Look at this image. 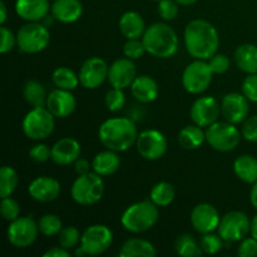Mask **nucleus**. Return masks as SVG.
<instances>
[{
  "label": "nucleus",
  "mask_w": 257,
  "mask_h": 257,
  "mask_svg": "<svg viewBox=\"0 0 257 257\" xmlns=\"http://www.w3.org/2000/svg\"><path fill=\"white\" fill-rule=\"evenodd\" d=\"M185 45L193 58L208 60L217 53L220 45L217 29L207 20H192L185 29Z\"/></svg>",
  "instance_id": "obj_1"
},
{
  "label": "nucleus",
  "mask_w": 257,
  "mask_h": 257,
  "mask_svg": "<svg viewBox=\"0 0 257 257\" xmlns=\"http://www.w3.org/2000/svg\"><path fill=\"white\" fill-rule=\"evenodd\" d=\"M98 137L107 150L124 152L137 142L138 132L130 118H110L102 123Z\"/></svg>",
  "instance_id": "obj_2"
},
{
  "label": "nucleus",
  "mask_w": 257,
  "mask_h": 257,
  "mask_svg": "<svg viewBox=\"0 0 257 257\" xmlns=\"http://www.w3.org/2000/svg\"><path fill=\"white\" fill-rule=\"evenodd\" d=\"M146 50L156 58H171L178 50V37L175 30L165 23H155L146 29L142 37Z\"/></svg>",
  "instance_id": "obj_3"
},
{
  "label": "nucleus",
  "mask_w": 257,
  "mask_h": 257,
  "mask_svg": "<svg viewBox=\"0 0 257 257\" xmlns=\"http://www.w3.org/2000/svg\"><path fill=\"white\" fill-rule=\"evenodd\" d=\"M160 217L158 206L152 201L133 203L123 212L120 221L123 227L133 233H142L152 228Z\"/></svg>",
  "instance_id": "obj_4"
},
{
  "label": "nucleus",
  "mask_w": 257,
  "mask_h": 257,
  "mask_svg": "<svg viewBox=\"0 0 257 257\" xmlns=\"http://www.w3.org/2000/svg\"><path fill=\"white\" fill-rule=\"evenodd\" d=\"M72 197L78 205L90 206L99 202L104 193V182L102 176L95 172L80 175L72 186Z\"/></svg>",
  "instance_id": "obj_5"
},
{
  "label": "nucleus",
  "mask_w": 257,
  "mask_h": 257,
  "mask_svg": "<svg viewBox=\"0 0 257 257\" xmlns=\"http://www.w3.org/2000/svg\"><path fill=\"white\" fill-rule=\"evenodd\" d=\"M241 135L237 127L233 123L215 122L208 125L206 130V142L216 151L230 152L233 151L241 141Z\"/></svg>",
  "instance_id": "obj_6"
},
{
  "label": "nucleus",
  "mask_w": 257,
  "mask_h": 257,
  "mask_svg": "<svg viewBox=\"0 0 257 257\" xmlns=\"http://www.w3.org/2000/svg\"><path fill=\"white\" fill-rule=\"evenodd\" d=\"M55 127L54 115L47 107L33 108L23 119V132L33 141H42L49 137Z\"/></svg>",
  "instance_id": "obj_7"
},
{
  "label": "nucleus",
  "mask_w": 257,
  "mask_h": 257,
  "mask_svg": "<svg viewBox=\"0 0 257 257\" xmlns=\"http://www.w3.org/2000/svg\"><path fill=\"white\" fill-rule=\"evenodd\" d=\"M50 42V33L45 25L29 22L23 25L17 34V44L22 52L37 54L43 52Z\"/></svg>",
  "instance_id": "obj_8"
},
{
  "label": "nucleus",
  "mask_w": 257,
  "mask_h": 257,
  "mask_svg": "<svg viewBox=\"0 0 257 257\" xmlns=\"http://www.w3.org/2000/svg\"><path fill=\"white\" fill-rule=\"evenodd\" d=\"M212 70L208 63L197 59L190 63L183 70L182 84L191 94H200L210 87L212 82Z\"/></svg>",
  "instance_id": "obj_9"
},
{
  "label": "nucleus",
  "mask_w": 257,
  "mask_h": 257,
  "mask_svg": "<svg viewBox=\"0 0 257 257\" xmlns=\"http://www.w3.org/2000/svg\"><path fill=\"white\" fill-rule=\"evenodd\" d=\"M217 230L226 242H237L242 241L250 232L251 221L246 213L231 211L221 218Z\"/></svg>",
  "instance_id": "obj_10"
},
{
  "label": "nucleus",
  "mask_w": 257,
  "mask_h": 257,
  "mask_svg": "<svg viewBox=\"0 0 257 257\" xmlns=\"http://www.w3.org/2000/svg\"><path fill=\"white\" fill-rule=\"evenodd\" d=\"M39 226L32 217H18L8 227V240L18 248H25L35 242L39 233Z\"/></svg>",
  "instance_id": "obj_11"
},
{
  "label": "nucleus",
  "mask_w": 257,
  "mask_h": 257,
  "mask_svg": "<svg viewBox=\"0 0 257 257\" xmlns=\"http://www.w3.org/2000/svg\"><path fill=\"white\" fill-rule=\"evenodd\" d=\"M136 146H137L138 153L143 158L148 161H156L166 155L168 143L165 135L160 131L147 130L138 135Z\"/></svg>",
  "instance_id": "obj_12"
},
{
  "label": "nucleus",
  "mask_w": 257,
  "mask_h": 257,
  "mask_svg": "<svg viewBox=\"0 0 257 257\" xmlns=\"http://www.w3.org/2000/svg\"><path fill=\"white\" fill-rule=\"evenodd\" d=\"M113 233L107 226L93 225L83 232L80 246L87 255H100L112 246Z\"/></svg>",
  "instance_id": "obj_13"
},
{
  "label": "nucleus",
  "mask_w": 257,
  "mask_h": 257,
  "mask_svg": "<svg viewBox=\"0 0 257 257\" xmlns=\"http://www.w3.org/2000/svg\"><path fill=\"white\" fill-rule=\"evenodd\" d=\"M109 67L102 58L92 57L83 63L79 70V82L87 89L100 87L108 78Z\"/></svg>",
  "instance_id": "obj_14"
},
{
  "label": "nucleus",
  "mask_w": 257,
  "mask_h": 257,
  "mask_svg": "<svg viewBox=\"0 0 257 257\" xmlns=\"http://www.w3.org/2000/svg\"><path fill=\"white\" fill-rule=\"evenodd\" d=\"M250 105L248 99L243 95V93H228L222 98L221 102V114L227 122L238 124L247 119Z\"/></svg>",
  "instance_id": "obj_15"
},
{
  "label": "nucleus",
  "mask_w": 257,
  "mask_h": 257,
  "mask_svg": "<svg viewBox=\"0 0 257 257\" xmlns=\"http://www.w3.org/2000/svg\"><path fill=\"white\" fill-rule=\"evenodd\" d=\"M221 114V105L213 97H201L191 107V118L200 127H208L217 122Z\"/></svg>",
  "instance_id": "obj_16"
},
{
  "label": "nucleus",
  "mask_w": 257,
  "mask_h": 257,
  "mask_svg": "<svg viewBox=\"0 0 257 257\" xmlns=\"http://www.w3.org/2000/svg\"><path fill=\"white\" fill-rule=\"evenodd\" d=\"M137 78V68L130 58H120L117 59L109 67L108 72V80L110 85L119 89H125L131 87L135 79Z\"/></svg>",
  "instance_id": "obj_17"
},
{
  "label": "nucleus",
  "mask_w": 257,
  "mask_h": 257,
  "mask_svg": "<svg viewBox=\"0 0 257 257\" xmlns=\"http://www.w3.org/2000/svg\"><path fill=\"white\" fill-rule=\"evenodd\" d=\"M218 211L210 203H200L191 212V223L197 232L210 233L213 232L220 225Z\"/></svg>",
  "instance_id": "obj_18"
},
{
  "label": "nucleus",
  "mask_w": 257,
  "mask_h": 257,
  "mask_svg": "<svg viewBox=\"0 0 257 257\" xmlns=\"http://www.w3.org/2000/svg\"><path fill=\"white\" fill-rule=\"evenodd\" d=\"M75 107H77V100L70 90L57 88L48 94L47 108L54 117H68L74 112Z\"/></svg>",
  "instance_id": "obj_19"
},
{
  "label": "nucleus",
  "mask_w": 257,
  "mask_h": 257,
  "mask_svg": "<svg viewBox=\"0 0 257 257\" xmlns=\"http://www.w3.org/2000/svg\"><path fill=\"white\" fill-rule=\"evenodd\" d=\"M30 197L38 202H52L57 200L60 193V183L55 178L43 176L33 181L28 188Z\"/></svg>",
  "instance_id": "obj_20"
},
{
  "label": "nucleus",
  "mask_w": 257,
  "mask_h": 257,
  "mask_svg": "<svg viewBox=\"0 0 257 257\" xmlns=\"http://www.w3.org/2000/svg\"><path fill=\"white\" fill-rule=\"evenodd\" d=\"M80 152L82 148L77 140L70 137L62 138L52 147V160L59 166H68L80 157Z\"/></svg>",
  "instance_id": "obj_21"
},
{
  "label": "nucleus",
  "mask_w": 257,
  "mask_h": 257,
  "mask_svg": "<svg viewBox=\"0 0 257 257\" xmlns=\"http://www.w3.org/2000/svg\"><path fill=\"white\" fill-rule=\"evenodd\" d=\"M49 0H17L15 12L27 22H39L49 13Z\"/></svg>",
  "instance_id": "obj_22"
},
{
  "label": "nucleus",
  "mask_w": 257,
  "mask_h": 257,
  "mask_svg": "<svg viewBox=\"0 0 257 257\" xmlns=\"http://www.w3.org/2000/svg\"><path fill=\"white\" fill-rule=\"evenodd\" d=\"M83 5L80 0H54L52 15L62 23H74L82 17Z\"/></svg>",
  "instance_id": "obj_23"
},
{
  "label": "nucleus",
  "mask_w": 257,
  "mask_h": 257,
  "mask_svg": "<svg viewBox=\"0 0 257 257\" xmlns=\"http://www.w3.org/2000/svg\"><path fill=\"white\" fill-rule=\"evenodd\" d=\"M132 95L141 103H151L158 97V84L150 75H140L131 85Z\"/></svg>",
  "instance_id": "obj_24"
},
{
  "label": "nucleus",
  "mask_w": 257,
  "mask_h": 257,
  "mask_svg": "<svg viewBox=\"0 0 257 257\" xmlns=\"http://www.w3.org/2000/svg\"><path fill=\"white\" fill-rule=\"evenodd\" d=\"M119 30L127 39H140L146 32L142 15L137 12H127L119 20Z\"/></svg>",
  "instance_id": "obj_25"
},
{
  "label": "nucleus",
  "mask_w": 257,
  "mask_h": 257,
  "mask_svg": "<svg viewBox=\"0 0 257 257\" xmlns=\"http://www.w3.org/2000/svg\"><path fill=\"white\" fill-rule=\"evenodd\" d=\"M120 166V158L117 152L112 150L99 152L92 162L93 171L100 176H110L118 171Z\"/></svg>",
  "instance_id": "obj_26"
},
{
  "label": "nucleus",
  "mask_w": 257,
  "mask_h": 257,
  "mask_svg": "<svg viewBox=\"0 0 257 257\" xmlns=\"http://www.w3.org/2000/svg\"><path fill=\"white\" fill-rule=\"evenodd\" d=\"M238 69L247 74L257 73V47L253 44H242L236 49L233 55Z\"/></svg>",
  "instance_id": "obj_27"
},
{
  "label": "nucleus",
  "mask_w": 257,
  "mask_h": 257,
  "mask_svg": "<svg viewBox=\"0 0 257 257\" xmlns=\"http://www.w3.org/2000/svg\"><path fill=\"white\" fill-rule=\"evenodd\" d=\"M233 172L242 182L253 185L257 182V160L250 155L240 156L233 162Z\"/></svg>",
  "instance_id": "obj_28"
},
{
  "label": "nucleus",
  "mask_w": 257,
  "mask_h": 257,
  "mask_svg": "<svg viewBox=\"0 0 257 257\" xmlns=\"http://www.w3.org/2000/svg\"><path fill=\"white\" fill-rule=\"evenodd\" d=\"M157 255L155 246L142 238H130L123 243L119 251L122 257H155Z\"/></svg>",
  "instance_id": "obj_29"
},
{
  "label": "nucleus",
  "mask_w": 257,
  "mask_h": 257,
  "mask_svg": "<svg viewBox=\"0 0 257 257\" xmlns=\"http://www.w3.org/2000/svg\"><path fill=\"white\" fill-rule=\"evenodd\" d=\"M206 141V132H203L202 127L197 124L186 125L178 133V143L185 150H197Z\"/></svg>",
  "instance_id": "obj_30"
},
{
  "label": "nucleus",
  "mask_w": 257,
  "mask_h": 257,
  "mask_svg": "<svg viewBox=\"0 0 257 257\" xmlns=\"http://www.w3.org/2000/svg\"><path fill=\"white\" fill-rule=\"evenodd\" d=\"M24 98L32 107H47L48 94L42 83L37 80H28L24 85Z\"/></svg>",
  "instance_id": "obj_31"
},
{
  "label": "nucleus",
  "mask_w": 257,
  "mask_h": 257,
  "mask_svg": "<svg viewBox=\"0 0 257 257\" xmlns=\"http://www.w3.org/2000/svg\"><path fill=\"white\" fill-rule=\"evenodd\" d=\"M53 83L59 89L73 90L79 84V75H75L73 70L67 67H59L53 72Z\"/></svg>",
  "instance_id": "obj_32"
},
{
  "label": "nucleus",
  "mask_w": 257,
  "mask_h": 257,
  "mask_svg": "<svg viewBox=\"0 0 257 257\" xmlns=\"http://www.w3.org/2000/svg\"><path fill=\"white\" fill-rule=\"evenodd\" d=\"M176 197V191L171 183L160 182L151 191V201L158 207H166L171 205Z\"/></svg>",
  "instance_id": "obj_33"
},
{
  "label": "nucleus",
  "mask_w": 257,
  "mask_h": 257,
  "mask_svg": "<svg viewBox=\"0 0 257 257\" xmlns=\"http://www.w3.org/2000/svg\"><path fill=\"white\" fill-rule=\"evenodd\" d=\"M175 247L176 252L183 257H196L203 253L201 245H198L197 241L190 233H183V235L178 236Z\"/></svg>",
  "instance_id": "obj_34"
},
{
  "label": "nucleus",
  "mask_w": 257,
  "mask_h": 257,
  "mask_svg": "<svg viewBox=\"0 0 257 257\" xmlns=\"http://www.w3.org/2000/svg\"><path fill=\"white\" fill-rule=\"evenodd\" d=\"M19 177L17 171L9 166H4L0 170V196L2 198L9 197L17 188Z\"/></svg>",
  "instance_id": "obj_35"
},
{
  "label": "nucleus",
  "mask_w": 257,
  "mask_h": 257,
  "mask_svg": "<svg viewBox=\"0 0 257 257\" xmlns=\"http://www.w3.org/2000/svg\"><path fill=\"white\" fill-rule=\"evenodd\" d=\"M39 226V231L45 236H55L59 235V232L62 231V221L58 216L52 215V213H48L44 215L38 222Z\"/></svg>",
  "instance_id": "obj_36"
},
{
  "label": "nucleus",
  "mask_w": 257,
  "mask_h": 257,
  "mask_svg": "<svg viewBox=\"0 0 257 257\" xmlns=\"http://www.w3.org/2000/svg\"><path fill=\"white\" fill-rule=\"evenodd\" d=\"M223 238L221 237L220 233L215 235V233H205L203 237L201 238V248L207 255H216L220 252L223 247Z\"/></svg>",
  "instance_id": "obj_37"
},
{
  "label": "nucleus",
  "mask_w": 257,
  "mask_h": 257,
  "mask_svg": "<svg viewBox=\"0 0 257 257\" xmlns=\"http://www.w3.org/2000/svg\"><path fill=\"white\" fill-rule=\"evenodd\" d=\"M80 240H82V237H80L79 231L74 226H68V227L62 228V231L58 235V241H59L60 246L67 248V250L75 247Z\"/></svg>",
  "instance_id": "obj_38"
},
{
  "label": "nucleus",
  "mask_w": 257,
  "mask_h": 257,
  "mask_svg": "<svg viewBox=\"0 0 257 257\" xmlns=\"http://www.w3.org/2000/svg\"><path fill=\"white\" fill-rule=\"evenodd\" d=\"M105 107L108 108V110L110 112H118V110L122 109L124 107L125 103V95L123 93V89H119V88H114L109 89L105 94L104 98Z\"/></svg>",
  "instance_id": "obj_39"
},
{
  "label": "nucleus",
  "mask_w": 257,
  "mask_h": 257,
  "mask_svg": "<svg viewBox=\"0 0 257 257\" xmlns=\"http://www.w3.org/2000/svg\"><path fill=\"white\" fill-rule=\"evenodd\" d=\"M0 211H2V215L4 217V220L12 221L17 220L20 215V206L19 203L15 200H13L12 197H5L2 200V205H0Z\"/></svg>",
  "instance_id": "obj_40"
},
{
  "label": "nucleus",
  "mask_w": 257,
  "mask_h": 257,
  "mask_svg": "<svg viewBox=\"0 0 257 257\" xmlns=\"http://www.w3.org/2000/svg\"><path fill=\"white\" fill-rule=\"evenodd\" d=\"M146 52H147V50H146L145 44H143L142 40L140 39H128V42L125 43L124 47H123V53H124V55L132 60L142 58Z\"/></svg>",
  "instance_id": "obj_41"
},
{
  "label": "nucleus",
  "mask_w": 257,
  "mask_h": 257,
  "mask_svg": "<svg viewBox=\"0 0 257 257\" xmlns=\"http://www.w3.org/2000/svg\"><path fill=\"white\" fill-rule=\"evenodd\" d=\"M178 3L176 0H160L158 14L163 20H173L178 15Z\"/></svg>",
  "instance_id": "obj_42"
},
{
  "label": "nucleus",
  "mask_w": 257,
  "mask_h": 257,
  "mask_svg": "<svg viewBox=\"0 0 257 257\" xmlns=\"http://www.w3.org/2000/svg\"><path fill=\"white\" fill-rule=\"evenodd\" d=\"M208 65L213 74H223L230 68V59L225 54H215L208 59Z\"/></svg>",
  "instance_id": "obj_43"
},
{
  "label": "nucleus",
  "mask_w": 257,
  "mask_h": 257,
  "mask_svg": "<svg viewBox=\"0 0 257 257\" xmlns=\"http://www.w3.org/2000/svg\"><path fill=\"white\" fill-rule=\"evenodd\" d=\"M242 93L248 100L257 103V73L248 74L242 82Z\"/></svg>",
  "instance_id": "obj_44"
},
{
  "label": "nucleus",
  "mask_w": 257,
  "mask_h": 257,
  "mask_svg": "<svg viewBox=\"0 0 257 257\" xmlns=\"http://www.w3.org/2000/svg\"><path fill=\"white\" fill-rule=\"evenodd\" d=\"M29 156L34 162L44 163L49 158H52V150L47 145L39 143V145L33 146L32 150L29 151Z\"/></svg>",
  "instance_id": "obj_45"
},
{
  "label": "nucleus",
  "mask_w": 257,
  "mask_h": 257,
  "mask_svg": "<svg viewBox=\"0 0 257 257\" xmlns=\"http://www.w3.org/2000/svg\"><path fill=\"white\" fill-rule=\"evenodd\" d=\"M237 255L240 257H256L257 256V240L251 236L250 238H243L237 248Z\"/></svg>",
  "instance_id": "obj_46"
},
{
  "label": "nucleus",
  "mask_w": 257,
  "mask_h": 257,
  "mask_svg": "<svg viewBox=\"0 0 257 257\" xmlns=\"http://www.w3.org/2000/svg\"><path fill=\"white\" fill-rule=\"evenodd\" d=\"M241 133L248 142H257V115H252L245 120Z\"/></svg>",
  "instance_id": "obj_47"
},
{
  "label": "nucleus",
  "mask_w": 257,
  "mask_h": 257,
  "mask_svg": "<svg viewBox=\"0 0 257 257\" xmlns=\"http://www.w3.org/2000/svg\"><path fill=\"white\" fill-rule=\"evenodd\" d=\"M0 34H2V47H0V52L3 54H5V53H9L14 48V45L17 44V37H14L12 30L5 27L0 28Z\"/></svg>",
  "instance_id": "obj_48"
},
{
  "label": "nucleus",
  "mask_w": 257,
  "mask_h": 257,
  "mask_svg": "<svg viewBox=\"0 0 257 257\" xmlns=\"http://www.w3.org/2000/svg\"><path fill=\"white\" fill-rule=\"evenodd\" d=\"M75 165H74V170L75 172L78 173V175H85V173L89 172V168H90V165L89 162H88L87 160H84V158H78L77 161H75Z\"/></svg>",
  "instance_id": "obj_49"
},
{
  "label": "nucleus",
  "mask_w": 257,
  "mask_h": 257,
  "mask_svg": "<svg viewBox=\"0 0 257 257\" xmlns=\"http://www.w3.org/2000/svg\"><path fill=\"white\" fill-rule=\"evenodd\" d=\"M44 257H69L70 253L68 252L67 248L64 247H53L50 250H48L47 252H44Z\"/></svg>",
  "instance_id": "obj_50"
},
{
  "label": "nucleus",
  "mask_w": 257,
  "mask_h": 257,
  "mask_svg": "<svg viewBox=\"0 0 257 257\" xmlns=\"http://www.w3.org/2000/svg\"><path fill=\"white\" fill-rule=\"evenodd\" d=\"M250 201L252 203L253 207L257 210V182L253 183L252 188H251V192H250Z\"/></svg>",
  "instance_id": "obj_51"
},
{
  "label": "nucleus",
  "mask_w": 257,
  "mask_h": 257,
  "mask_svg": "<svg viewBox=\"0 0 257 257\" xmlns=\"http://www.w3.org/2000/svg\"><path fill=\"white\" fill-rule=\"evenodd\" d=\"M7 18H8V13H7V7H5L4 3H0V23L4 24L7 22Z\"/></svg>",
  "instance_id": "obj_52"
},
{
  "label": "nucleus",
  "mask_w": 257,
  "mask_h": 257,
  "mask_svg": "<svg viewBox=\"0 0 257 257\" xmlns=\"http://www.w3.org/2000/svg\"><path fill=\"white\" fill-rule=\"evenodd\" d=\"M251 236H252L253 238H256L257 240V215L255 216V217L251 220Z\"/></svg>",
  "instance_id": "obj_53"
},
{
  "label": "nucleus",
  "mask_w": 257,
  "mask_h": 257,
  "mask_svg": "<svg viewBox=\"0 0 257 257\" xmlns=\"http://www.w3.org/2000/svg\"><path fill=\"white\" fill-rule=\"evenodd\" d=\"M180 5H183V7H188V5H192L195 3H197V0H176Z\"/></svg>",
  "instance_id": "obj_54"
},
{
  "label": "nucleus",
  "mask_w": 257,
  "mask_h": 257,
  "mask_svg": "<svg viewBox=\"0 0 257 257\" xmlns=\"http://www.w3.org/2000/svg\"><path fill=\"white\" fill-rule=\"evenodd\" d=\"M153 2H160V0H153Z\"/></svg>",
  "instance_id": "obj_55"
}]
</instances>
